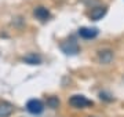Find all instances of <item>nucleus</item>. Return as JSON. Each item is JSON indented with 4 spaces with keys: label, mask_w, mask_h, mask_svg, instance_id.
I'll return each mask as SVG.
<instances>
[{
    "label": "nucleus",
    "mask_w": 124,
    "mask_h": 117,
    "mask_svg": "<svg viewBox=\"0 0 124 117\" xmlns=\"http://www.w3.org/2000/svg\"><path fill=\"white\" fill-rule=\"evenodd\" d=\"M69 105L75 109H84L88 106H93V102L85 98L84 95H73L69 98Z\"/></svg>",
    "instance_id": "f257e3e1"
},
{
    "label": "nucleus",
    "mask_w": 124,
    "mask_h": 117,
    "mask_svg": "<svg viewBox=\"0 0 124 117\" xmlns=\"http://www.w3.org/2000/svg\"><path fill=\"white\" fill-rule=\"evenodd\" d=\"M26 110L32 114H40L44 110V103L40 99H29L26 103Z\"/></svg>",
    "instance_id": "f03ea898"
},
{
    "label": "nucleus",
    "mask_w": 124,
    "mask_h": 117,
    "mask_svg": "<svg viewBox=\"0 0 124 117\" xmlns=\"http://www.w3.org/2000/svg\"><path fill=\"white\" fill-rule=\"evenodd\" d=\"M108 8L105 7V6H99V7H94L91 11H90L88 17L90 19H93V21H99V19H102L103 17H105V14H106Z\"/></svg>",
    "instance_id": "7ed1b4c3"
},
{
    "label": "nucleus",
    "mask_w": 124,
    "mask_h": 117,
    "mask_svg": "<svg viewBox=\"0 0 124 117\" xmlns=\"http://www.w3.org/2000/svg\"><path fill=\"white\" fill-rule=\"evenodd\" d=\"M98 29L97 28H80L79 29V35L80 37H83L85 40H91V39H95L98 36Z\"/></svg>",
    "instance_id": "20e7f679"
},
{
    "label": "nucleus",
    "mask_w": 124,
    "mask_h": 117,
    "mask_svg": "<svg viewBox=\"0 0 124 117\" xmlns=\"http://www.w3.org/2000/svg\"><path fill=\"white\" fill-rule=\"evenodd\" d=\"M61 48H62V51H63L66 55H75V54H77V52H79V50H80L79 45H77V43H76V41H73V40L63 43V44L61 45Z\"/></svg>",
    "instance_id": "39448f33"
},
{
    "label": "nucleus",
    "mask_w": 124,
    "mask_h": 117,
    "mask_svg": "<svg viewBox=\"0 0 124 117\" xmlns=\"http://www.w3.org/2000/svg\"><path fill=\"white\" fill-rule=\"evenodd\" d=\"M33 15H35L37 19H40V21H47V19L50 18V11L46 7H36L35 11H33Z\"/></svg>",
    "instance_id": "423d86ee"
},
{
    "label": "nucleus",
    "mask_w": 124,
    "mask_h": 117,
    "mask_svg": "<svg viewBox=\"0 0 124 117\" xmlns=\"http://www.w3.org/2000/svg\"><path fill=\"white\" fill-rule=\"evenodd\" d=\"M14 112V106L10 102H0V117H10Z\"/></svg>",
    "instance_id": "0eeeda50"
},
{
    "label": "nucleus",
    "mask_w": 124,
    "mask_h": 117,
    "mask_svg": "<svg viewBox=\"0 0 124 117\" xmlns=\"http://www.w3.org/2000/svg\"><path fill=\"white\" fill-rule=\"evenodd\" d=\"M98 58L102 63H110L112 59H113V51L110 50H103V51H99L98 54Z\"/></svg>",
    "instance_id": "6e6552de"
},
{
    "label": "nucleus",
    "mask_w": 124,
    "mask_h": 117,
    "mask_svg": "<svg viewBox=\"0 0 124 117\" xmlns=\"http://www.w3.org/2000/svg\"><path fill=\"white\" fill-rule=\"evenodd\" d=\"M22 61L25 63H29V65H40L41 63V58H40L39 55L36 54H29L26 57H23Z\"/></svg>",
    "instance_id": "1a4fd4ad"
},
{
    "label": "nucleus",
    "mask_w": 124,
    "mask_h": 117,
    "mask_svg": "<svg viewBox=\"0 0 124 117\" xmlns=\"http://www.w3.org/2000/svg\"><path fill=\"white\" fill-rule=\"evenodd\" d=\"M47 105H48V108H51V109H57L58 106H59V99H58L57 96H50V98L47 99Z\"/></svg>",
    "instance_id": "9d476101"
},
{
    "label": "nucleus",
    "mask_w": 124,
    "mask_h": 117,
    "mask_svg": "<svg viewBox=\"0 0 124 117\" xmlns=\"http://www.w3.org/2000/svg\"><path fill=\"white\" fill-rule=\"evenodd\" d=\"M99 96H101V99H105V101H108V102H110L112 99H113V98H108V95L105 94V92H101V94H99Z\"/></svg>",
    "instance_id": "9b49d317"
}]
</instances>
